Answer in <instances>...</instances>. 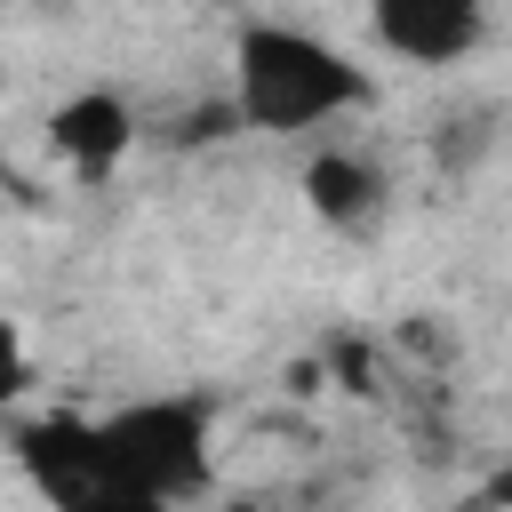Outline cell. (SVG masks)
<instances>
[{
	"label": "cell",
	"mask_w": 512,
	"mask_h": 512,
	"mask_svg": "<svg viewBox=\"0 0 512 512\" xmlns=\"http://www.w3.org/2000/svg\"><path fill=\"white\" fill-rule=\"evenodd\" d=\"M368 32L400 64H464L488 32V0H368Z\"/></svg>",
	"instance_id": "4"
},
{
	"label": "cell",
	"mask_w": 512,
	"mask_h": 512,
	"mask_svg": "<svg viewBox=\"0 0 512 512\" xmlns=\"http://www.w3.org/2000/svg\"><path fill=\"white\" fill-rule=\"evenodd\" d=\"M472 512H512V456L480 480V496H472Z\"/></svg>",
	"instance_id": "7"
},
{
	"label": "cell",
	"mask_w": 512,
	"mask_h": 512,
	"mask_svg": "<svg viewBox=\"0 0 512 512\" xmlns=\"http://www.w3.org/2000/svg\"><path fill=\"white\" fill-rule=\"evenodd\" d=\"M8 448L24 464V480L56 504V512H176L160 504L152 488H136L120 472V456L104 448V424L96 416H16L8 424Z\"/></svg>",
	"instance_id": "2"
},
{
	"label": "cell",
	"mask_w": 512,
	"mask_h": 512,
	"mask_svg": "<svg viewBox=\"0 0 512 512\" xmlns=\"http://www.w3.org/2000/svg\"><path fill=\"white\" fill-rule=\"evenodd\" d=\"M296 184H304V208H312L328 232H368V224L384 216V176H376L360 152H344V144H320Z\"/></svg>",
	"instance_id": "6"
},
{
	"label": "cell",
	"mask_w": 512,
	"mask_h": 512,
	"mask_svg": "<svg viewBox=\"0 0 512 512\" xmlns=\"http://www.w3.org/2000/svg\"><path fill=\"white\" fill-rule=\"evenodd\" d=\"M96 424H104V448L120 456V472H128L136 488H152L160 504L200 496L208 472H216V448H208L216 416H208V400H192V392L128 400V408H112V416H96Z\"/></svg>",
	"instance_id": "3"
},
{
	"label": "cell",
	"mask_w": 512,
	"mask_h": 512,
	"mask_svg": "<svg viewBox=\"0 0 512 512\" xmlns=\"http://www.w3.org/2000/svg\"><path fill=\"white\" fill-rule=\"evenodd\" d=\"M232 104L264 136H304V128H328L336 112H360L368 72L296 24H248L232 40Z\"/></svg>",
	"instance_id": "1"
},
{
	"label": "cell",
	"mask_w": 512,
	"mask_h": 512,
	"mask_svg": "<svg viewBox=\"0 0 512 512\" xmlns=\"http://www.w3.org/2000/svg\"><path fill=\"white\" fill-rule=\"evenodd\" d=\"M128 136H136V120H128V104H120L112 88H80V96H64V104L48 112V144H56V160L80 168L88 184H104V176L128 160Z\"/></svg>",
	"instance_id": "5"
}]
</instances>
